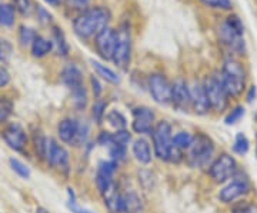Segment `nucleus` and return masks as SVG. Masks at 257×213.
I'll list each match as a JSON object with an SVG mask.
<instances>
[{"mask_svg":"<svg viewBox=\"0 0 257 213\" xmlns=\"http://www.w3.org/2000/svg\"><path fill=\"white\" fill-rule=\"evenodd\" d=\"M109 20H110V12L106 8L97 6L84 10L82 15L74 19V33L82 39H89L97 35L104 28H107Z\"/></svg>","mask_w":257,"mask_h":213,"instance_id":"f257e3e1","label":"nucleus"},{"mask_svg":"<svg viewBox=\"0 0 257 213\" xmlns=\"http://www.w3.org/2000/svg\"><path fill=\"white\" fill-rule=\"evenodd\" d=\"M221 82L226 92L231 97L240 96L246 86V72L240 62L227 59L221 69Z\"/></svg>","mask_w":257,"mask_h":213,"instance_id":"f03ea898","label":"nucleus"},{"mask_svg":"<svg viewBox=\"0 0 257 213\" xmlns=\"http://www.w3.org/2000/svg\"><path fill=\"white\" fill-rule=\"evenodd\" d=\"M214 152L213 140L206 135H197L193 138L190 148L187 149V160L192 166H206L210 162Z\"/></svg>","mask_w":257,"mask_h":213,"instance_id":"7ed1b4c3","label":"nucleus"},{"mask_svg":"<svg viewBox=\"0 0 257 213\" xmlns=\"http://www.w3.org/2000/svg\"><path fill=\"white\" fill-rule=\"evenodd\" d=\"M152 138H153V148H155V153L159 159L162 160H167L169 158V152L172 149V126L170 123L166 121L159 122L155 125V128L152 130Z\"/></svg>","mask_w":257,"mask_h":213,"instance_id":"20e7f679","label":"nucleus"},{"mask_svg":"<svg viewBox=\"0 0 257 213\" xmlns=\"http://www.w3.org/2000/svg\"><path fill=\"white\" fill-rule=\"evenodd\" d=\"M204 90L207 94V99L210 102L211 109L214 111L221 112L227 108V103H229V94L226 92L223 82H221V77L213 74L209 76L206 80H204Z\"/></svg>","mask_w":257,"mask_h":213,"instance_id":"39448f33","label":"nucleus"},{"mask_svg":"<svg viewBox=\"0 0 257 213\" xmlns=\"http://www.w3.org/2000/svg\"><path fill=\"white\" fill-rule=\"evenodd\" d=\"M209 173L216 183H224L237 175V162L227 153H221L210 165Z\"/></svg>","mask_w":257,"mask_h":213,"instance_id":"423d86ee","label":"nucleus"},{"mask_svg":"<svg viewBox=\"0 0 257 213\" xmlns=\"http://www.w3.org/2000/svg\"><path fill=\"white\" fill-rule=\"evenodd\" d=\"M130 53H132V36L127 25H123L117 30V40L111 60L116 63V66L126 69L130 62Z\"/></svg>","mask_w":257,"mask_h":213,"instance_id":"0eeeda50","label":"nucleus"},{"mask_svg":"<svg viewBox=\"0 0 257 213\" xmlns=\"http://www.w3.org/2000/svg\"><path fill=\"white\" fill-rule=\"evenodd\" d=\"M149 90L155 102L167 104L172 102V83L165 74L153 73L149 77Z\"/></svg>","mask_w":257,"mask_h":213,"instance_id":"6e6552de","label":"nucleus"},{"mask_svg":"<svg viewBox=\"0 0 257 213\" xmlns=\"http://www.w3.org/2000/svg\"><path fill=\"white\" fill-rule=\"evenodd\" d=\"M250 190V183H248L247 177L241 176V175H236L231 177V182L227 183L219 193V199L223 203H231L236 199H239L243 195H246Z\"/></svg>","mask_w":257,"mask_h":213,"instance_id":"1a4fd4ad","label":"nucleus"},{"mask_svg":"<svg viewBox=\"0 0 257 213\" xmlns=\"http://www.w3.org/2000/svg\"><path fill=\"white\" fill-rule=\"evenodd\" d=\"M116 40H117V32L111 28H104L101 32L96 35L94 45L96 50L104 60H111L114 55V47H116Z\"/></svg>","mask_w":257,"mask_h":213,"instance_id":"9d476101","label":"nucleus"},{"mask_svg":"<svg viewBox=\"0 0 257 213\" xmlns=\"http://www.w3.org/2000/svg\"><path fill=\"white\" fill-rule=\"evenodd\" d=\"M132 128L139 135L152 133V130L155 128V113L149 108H136L133 111Z\"/></svg>","mask_w":257,"mask_h":213,"instance_id":"9b49d317","label":"nucleus"},{"mask_svg":"<svg viewBox=\"0 0 257 213\" xmlns=\"http://www.w3.org/2000/svg\"><path fill=\"white\" fill-rule=\"evenodd\" d=\"M47 160L49 163L60 172L67 173L69 172V152L59 145L56 140H49V149H47Z\"/></svg>","mask_w":257,"mask_h":213,"instance_id":"f8f14e48","label":"nucleus"},{"mask_svg":"<svg viewBox=\"0 0 257 213\" xmlns=\"http://www.w3.org/2000/svg\"><path fill=\"white\" fill-rule=\"evenodd\" d=\"M2 138L6 142V145L13 150H23L28 143V135L25 129L19 123H12L2 132Z\"/></svg>","mask_w":257,"mask_h":213,"instance_id":"ddd939ff","label":"nucleus"},{"mask_svg":"<svg viewBox=\"0 0 257 213\" xmlns=\"http://www.w3.org/2000/svg\"><path fill=\"white\" fill-rule=\"evenodd\" d=\"M219 39H220V42L224 46L229 47L230 50L237 52L240 55L244 52V40H243V35H240L236 30H233L226 22L219 28Z\"/></svg>","mask_w":257,"mask_h":213,"instance_id":"4468645a","label":"nucleus"},{"mask_svg":"<svg viewBox=\"0 0 257 213\" xmlns=\"http://www.w3.org/2000/svg\"><path fill=\"white\" fill-rule=\"evenodd\" d=\"M189 90H190V106L193 108V111L197 115H206L211 109V106L204 90V86L199 82H194L189 87Z\"/></svg>","mask_w":257,"mask_h":213,"instance_id":"2eb2a0df","label":"nucleus"},{"mask_svg":"<svg viewBox=\"0 0 257 213\" xmlns=\"http://www.w3.org/2000/svg\"><path fill=\"white\" fill-rule=\"evenodd\" d=\"M172 103L176 109L182 112L190 108V90L183 79H177L172 84Z\"/></svg>","mask_w":257,"mask_h":213,"instance_id":"dca6fc26","label":"nucleus"},{"mask_svg":"<svg viewBox=\"0 0 257 213\" xmlns=\"http://www.w3.org/2000/svg\"><path fill=\"white\" fill-rule=\"evenodd\" d=\"M117 162L114 160H103L99 163L97 166V172H96V185L97 189L100 190V193H103L110 183H113V173L116 170Z\"/></svg>","mask_w":257,"mask_h":213,"instance_id":"f3484780","label":"nucleus"},{"mask_svg":"<svg viewBox=\"0 0 257 213\" xmlns=\"http://www.w3.org/2000/svg\"><path fill=\"white\" fill-rule=\"evenodd\" d=\"M103 200L110 213H121L123 212V196L120 195L119 187L113 182L109 187L101 193Z\"/></svg>","mask_w":257,"mask_h":213,"instance_id":"a211bd4d","label":"nucleus"},{"mask_svg":"<svg viewBox=\"0 0 257 213\" xmlns=\"http://www.w3.org/2000/svg\"><path fill=\"white\" fill-rule=\"evenodd\" d=\"M60 77H62L63 83L70 89V92H73L76 89L84 86V84H83L82 70H80L76 65H73V63H69V65L64 66Z\"/></svg>","mask_w":257,"mask_h":213,"instance_id":"6ab92c4d","label":"nucleus"},{"mask_svg":"<svg viewBox=\"0 0 257 213\" xmlns=\"http://www.w3.org/2000/svg\"><path fill=\"white\" fill-rule=\"evenodd\" d=\"M79 129V122L74 119H63L57 126V135L64 143H72Z\"/></svg>","mask_w":257,"mask_h":213,"instance_id":"aec40b11","label":"nucleus"},{"mask_svg":"<svg viewBox=\"0 0 257 213\" xmlns=\"http://www.w3.org/2000/svg\"><path fill=\"white\" fill-rule=\"evenodd\" d=\"M133 155L138 162H140L142 165H147L152 162V150H150V145L146 139L139 138L135 140L133 143Z\"/></svg>","mask_w":257,"mask_h":213,"instance_id":"412c9836","label":"nucleus"},{"mask_svg":"<svg viewBox=\"0 0 257 213\" xmlns=\"http://www.w3.org/2000/svg\"><path fill=\"white\" fill-rule=\"evenodd\" d=\"M92 66L93 69H94V72L97 73V76H100L103 80H106V82L113 84L120 83V76L114 70H111L110 67L101 65V63L96 62V60H92Z\"/></svg>","mask_w":257,"mask_h":213,"instance_id":"4be33fe9","label":"nucleus"},{"mask_svg":"<svg viewBox=\"0 0 257 213\" xmlns=\"http://www.w3.org/2000/svg\"><path fill=\"white\" fill-rule=\"evenodd\" d=\"M53 47V42L43 36H36L32 43V55L35 57H43L46 56Z\"/></svg>","mask_w":257,"mask_h":213,"instance_id":"5701e85b","label":"nucleus"},{"mask_svg":"<svg viewBox=\"0 0 257 213\" xmlns=\"http://www.w3.org/2000/svg\"><path fill=\"white\" fill-rule=\"evenodd\" d=\"M15 19H16V9L13 8V5L0 3V26H5V28L13 26Z\"/></svg>","mask_w":257,"mask_h":213,"instance_id":"b1692460","label":"nucleus"},{"mask_svg":"<svg viewBox=\"0 0 257 213\" xmlns=\"http://www.w3.org/2000/svg\"><path fill=\"white\" fill-rule=\"evenodd\" d=\"M142 200L135 192H130L123 196V212L126 213H139L142 210Z\"/></svg>","mask_w":257,"mask_h":213,"instance_id":"393cba45","label":"nucleus"},{"mask_svg":"<svg viewBox=\"0 0 257 213\" xmlns=\"http://www.w3.org/2000/svg\"><path fill=\"white\" fill-rule=\"evenodd\" d=\"M52 35H53V40H55L57 53L60 56L69 55V43L66 42V36H64V33L62 32V29L53 28Z\"/></svg>","mask_w":257,"mask_h":213,"instance_id":"a878e982","label":"nucleus"},{"mask_svg":"<svg viewBox=\"0 0 257 213\" xmlns=\"http://www.w3.org/2000/svg\"><path fill=\"white\" fill-rule=\"evenodd\" d=\"M193 138L194 136L190 135L189 132H179V133H176L175 136H173L172 143L175 145L176 148L182 149V150H187V149L190 148V145H192Z\"/></svg>","mask_w":257,"mask_h":213,"instance_id":"bb28decb","label":"nucleus"},{"mask_svg":"<svg viewBox=\"0 0 257 213\" xmlns=\"http://www.w3.org/2000/svg\"><path fill=\"white\" fill-rule=\"evenodd\" d=\"M36 36V32L29 26H20V29H19V42L22 46H32Z\"/></svg>","mask_w":257,"mask_h":213,"instance_id":"cd10ccee","label":"nucleus"},{"mask_svg":"<svg viewBox=\"0 0 257 213\" xmlns=\"http://www.w3.org/2000/svg\"><path fill=\"white\" fill-rule=\"evenodd\" d=\"M130 139H132V135L126 129L116 130L114 133H110V143L109 145H119V146L126 148L128 145V142H130Z\"/></svg>","mask_w":257,"mask_h":213,"instance_id":"c85d7f7f","label":"nucleus"},{"mask_svg":"<svg viewBox=\"0 0 257 213\" xmlns=\"http://www.w3.org/2000/svg\"><path fill=\"white\" fill-rule=\"evenodd\" d=\"M106 119H107V122H109V123H110L111 126H113L116 130L126 129L127 122H126V118H124L120 112L117 111L109 112V113H107V116H106Z\"/></svg>","mask_w":257,"mask_h":213,"instance_id":"c756f323","label":"nucleus"},{"mask_svg":"<svg viewBox=\"0 0 257 213\" xmlns=\"http://www.w3.org/2000/svg\"><path fill=\"white\" fill-rule=\"evenodd\" d=\"M72 97H73L74 106L79 109V111H83L86 106H87V92H86V87H79L72 92Z\"/></svg>","mask_w":257,"mask_h":213,"instance_id":"7c9ffc66","label":"nucleus"},{"mask_svg":"<svg viewBox=\"0 0 257 213\" xmlns=\"http://www.w3.org/2000/svg\"><path fill=\"white\" fill-rule=\"evenodd\" d=\"M248 148H250V143H248V139L243 135V133H237L236 138H234V145H233V150L237 153V155H246L248 152Z\"/></svg>","mask_w":257,"mask_h":213,"instance_id":"2f4dec72","label":"nucleus"},{"mask_svg":"<svg viewBox=\"0 0 257 213\" xmlns=\"http://www.w3.org/2000/svg\"><path fill=\"white\" fill-rule=\"evenodd\" d=\"M87 135H89V125H87V123H79L77 133H76L73 142H72L70 145H73L76 148H80V146H83V145L86 143Z\"/></svg>","mask_w":257,"mask_h":213,"instance_id":"473e14b6","label":"nucleus"},{"mask_svg":"<svg viewBox=\"0 0 257 213\" xmlns=\"http://www.w3.org/2000/svg\"><path fill=\"white\" fill-rule=\"evenodd\" d=\"M12 113H13V102L6 97L0 99V123L8 122Z\"/></svg>","mask_w":257,"mask_h":213,"instance_id":"72a5a7b5","label":"nucleus"},{"mask_svg":"<svg viewBox=\"0 0 257 213\" xmlns=\"http://www.w3.org/2000/svg\"><path fill=\"white\" fill-rule=\"evenodd\" d=\"M9 163L10 166H12V169L18 173L19 176L23 177V179H29V177H30V169H29L23 162H20L19 159L12 158L9 160Z\"/></svg>","mask_w":257,"mask_h":213,"instance_id":"f704fd0d","label":"nucleus"},{"mask_svg":"<svg viewBox=\"0 0 257 213\" xmlns=\"http://www.w3.org/2000/svg\"><path fill=\"white\" fill-rule=\"evenodd\" d=\"M35 148H36L39 158L45 159L47 156V149H49V140L43 135L35 136Z\"/></svg>","mask_w":257,"mask_h":213,"instance_id":"c9c22d12","label":"nucleus"},{"mask_svg":"<svg viewBox=\"0 0 257 213\" xmlns=\"http://www.w3.org/2000/svg\"><path fill=\"white\" fill-rule=\"evenodd\" d=\"M12 52H13V46L9 40L6 39H0V62L2 63H8L12 57Z\"/></svg>","mask_w":257,"mask_h":213,"instance_id":"e433bc0d","label":"nucleus"},{"mask_svg":"<svg viewBox=\"0 0 257 213\" xmlns=\"http://www.w3.org/2000/svg\"><path fill=\"white\" fill-rule=\"evenodd\" d=\"M243 116H244V108H243V106H236V108L226 116L224 122H226V125H234V123H237Z\"/></svg>","mask_w":257,"mask_h":213,"instance_id":"4c0bfd02","label":"nucleus"},{"mask_svg":"<svg viewBox=\"0 0 257 213\" xmlns=\"http://www.w3.org/2000/svg\"><path fill=\"white\" fill-rule=\"evenodd\" d=\"M206 6L214 8V9L230 10L231 9V2L230 0H200Z\"/></svg>","mask_w":257,"mask_h":213,"instance_id":"58836bf2","label":"nucleus"},{"mask_svg":"<svg viewBox=\"0 0 257 213\" xmlns=\"http://www.w3.org/2000/svg\"><path fill=\"white\" fill-rule=\"evenodd\" d=\"M13 8L18 10L22 15H29L32 10V2L30 0H12Z\"/></svg>","mask_w":257,"mask_h":213,"instance_id":"ea45409f","label":"nucleus"},{"mask_svg":"<svg viewBox=\"0 0 257 213\" xmlns=\"http://www.w3.org/2000/svg\"><path fill=\"white\" fill-rule=\"evenodd\" d=\"M104 109H106V103L101 102L100 99H97L93 104V118L97 121V123H101V119L104 116Z\"/></svg>","mask_w":257,"mask_h":213,"instance_id":"a19ab883","label":"nucleus"},{"mask_svg":"<svg viewBox=\"0 0 257 213\" xmlns=\"http://www.w3.org/2000/svg\"><path fill=\"white\" fill-rule=\"evenodd\" d=\"M226 23H227L233 30H236L237 33H240V35L244 33V26H243V23H241V20L239 19V16L231 15V16H229V18L226 19Z\"/></svg>","mask_w":257,"mask_h":213,"instance_id":"79ce46f5","label":"nucleus"},{"mask_svg":"<svg viewBox=\"0 0 257 213\" xmlns=\"http://www.w3.org/2000/svg\"><path fill=\"white\" fill-rule=\"evenodd\" d=\"M69 196H70V199H69V202H67V206H69V209L72 210V213H94L90 212V210H87V209H84V207H80L79 204L76 203V199H74L73 190H72V189H69Z\"/></svg>","mask_w":257,"mask_h":213,"instance_id":"37998d69","label":"nucleus"},{"mask_svg":"<svg viewBox=\"0 0 257 213\" xmlns=\"http://www.w3.org/2000/svg\"><path fill=\"white\" fill-rule=\"evenodd\" d=\"M139 182L142 183V186L146 189V182H149V186L152 187L153 186V175H152V172H149V170H142L140 173H139Z\"/></svg>","mask_w":257,"mask_h":213,"instance_id":"c03bdc74","label":"nucleus"},{"mask_svg":"<svg viewBox=\"0 0 257 213\" xmlns=\"http://www.w3.org/2000/svg\"><path fill=\"white\" fill-rule=\"evenodd\" d=\"M37 16H39V19H40V22L42 23H49L50 20H52V15L47 12L46 9H43L42 6H37Z\"/></svg>","mask_w":257,"mask_h":213,"instance_id":"a18cd8bd","label":"nucleus"},{"mask_svg":"<svg viewBox=\"0 0 257 213\" xmlns=\"http://www.w3.org/2000/svg\"><path fill=\"white\" fill-rule=\"evenodd\" d=\"M10 82V73L8 72L6 67L0 66V87H5L8 86Z\"/></svg>","mask_w":257,"mask_h":213,"instance_id":"49530a36","label":"nucleus"},{"mask_svg":"<svg viewBox=\"0 0 257 213\" xmlns=\"http://www.w3.org/2000/svg\"><path fill=\"white\" fill-rule=\"evenodd\" d=\"M237 213H257V204L244 203Z\"/></svg>","mask_w":257,"mask_h":213,"instance_id":"de8ad7c7","label":"nucleus"},{"mask_svg":"<svg viewBox=\"0 0 257 213\" xmlns=\"http://www.w3.org/2000/svg\"><path fill=\"white\" fill-rule=\"evenodd\" d=\"M90 82H92V86H93V93H94V96L99 99V96H100L101 93V86L100 83H99V80L93 76L92 79H90Z\"/></svg>","mask_w":257,"mask_h":213,"instance_id":"09e8293b","label":"nucleus"},{"mask_svg":"<svg viewBox=\"0 0 257 213\" xmlns=\"http://www.w3.org/2000/svg\"><path fill=\"white\" fill-rule=\"evenodd\" d=\"M253 96L256 97V86H251L250 87V92L247 94V102H251L253 100Z\"/></svg>","mask_w":257,"mask_h":213,"instance_id":"8fccbe9b","label":"nucleus"},{"mask_svg":"<svg viewBox=\"0 0 257 213\" xmlns=\"http://www.w3.org/2000/svg\"><path fill=\"white\" fill-rule=\"evenodd\" d=\"M70 3H73L74 6H84L86 3H89L90 0H69Z\"/></svg>","mask_w":257,"mask_h":213,"instance_id":"3c124183","label":"nucleus"},{"mask_svg":"<svg viewBox=\"0 0 257 213\" xmlns=\"http://www.w3.org/2000/svg\"><path fill=\"white\" fill-rule=\"evenodd\" d=\"M46 3H49V5H53V6H56V5H59L62 0H45Z\"/></svg>","mask_w":257,"mask_h":213,"instance_id":"603ef678","label":"nucleus"},{"mask_svg":"<svg viewBox=\"0 0 257 213\" xmlns=\"http://www.w3.org/2000/svg\"><path fill=\"white\" fill-rule=\"evenodd\" d=\"M36 213H49V212H47L45 207H39V209L36 210Z\"/></svg>","mask_w":257,"mask_h":213,"instance_id":"864d4df0","label":"nucleus"},{"mask_svg":"<svg viewBox=\"0 0 257 213\" xmlns=\"http://www.w3.org/2000/svg\"><path fill=\"white\" fill-rule=\"evenodd\" d=\"M256 158H257V133H256Z\"/></svg>","mask_w":257,"mask_h":213,"instance_id":"5fc2aeb1","label":"nucleus"},{"mask_svg":"<svg viewBox=\"0 0 257 213\" xmlns=\"http://www.w3.org/2000/svg\"><path fill=\"white\" fill-rule=\"evenodd\" d=\"M254 122H256V123H257V112H256V113H254Z\"/></svg>","mask_w":257,"mask_h":213,"instance_id":"6e6d98bb","label":"nucleus"}]
</instances>
